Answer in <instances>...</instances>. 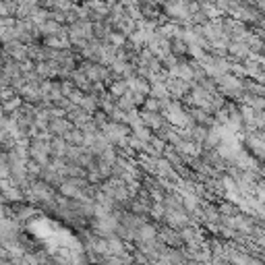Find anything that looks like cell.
Wrapping results in <instances>:
<instances>
[{"label": "cell", "mask_w": 265, "mask_h": 265, "mask_svg": "<svg viewBox=\"0 0 265 265\" xmlns=\"http://www.w3.org/2000/svg\"><path fill=\"white\" fill-rule=\"evenodd\" d=\"M2 197H4V201H21L23 199V191H19L15 184H10L8 189L2 191Z\"/></svg>", "instance_id": "ba28073f"}, {"label": "cell", "mask_w": 265, "mask_h": 265, "mask_svg": "<svg viewBox=\"0 0 265 265\" xmlns=\"http://www.w3.org/2000/svg\"><path fill=\"white\" fill-rule=\"evenodd\" d=\"M0 2H17V0H0Z\"/></svg>", "instance_id": "ac0fdd59"}, {"label": "cell", "mask_w": 265, "mask_h": 265, "mask_svg": "<svg viewBox=\"0 0 265 265\" xmlns=\"http://www.w3.org/2000/svg\"><path fill=\"white\" fill-rule=\"evenodd\" d=\"M21 104H23V100H21L19 96H15V98H10V100L2 102V104H0V106H2L4 114H6V112H10V114H13V112H17V110L21 108Z\"/></svg>", "instance_id": "9c48e42d"}, {"label": "cell", "mask_w": 265, "mask_h": 265, "mask_svg": "<svg viewBox=\"0 0 265 265\" xmlns=\"http://www.w3.org/2000/svg\"><path fill=\"white\" fill-rule=\"evenodd\" d=\"M46 44L52 46V48H66L68 42L64 40V36H50L48 40H46Z\"/></svg>", "instance_id": "7c38bea8"}, {"label": "cell", "mask_w": 265, "mask_h": 265, "mask_svg": "<svg viewBox=\"0 0 265 265\" xmlns=\"http://www.w3.org/2000/svg\"><path fill=\"white\" fill-rule=\"evenodd\" d=\"M60 193H62V195H66V197H77V195L81 193V191H79L71 180H66L64 184H60Z\"/></svg>", "instance_id": "8fae6325"}, {"label": "cell", "mask_w": 265, "mask_h": 265, "mask_svg": "<svg viewBox=\"0 0 265 265\" xmlns=\"http://www.w3.org/2000/svg\"><path fill=\"white\" fill-rule=\"evenodd\" d=\"M106 245H108V255H112V257H122L124 255V243L118 236H114V234L108 236Z\"/></svg>", "instance_id": "277c9868"}, {"label": "cell", "mask_w": 265, "mask_h": 265, "mask_svg": "<svg viewBox=\"0 0 265 265\" xmlns=\"http://www.w3.org/2000/svg\"><path fill=\"white\" fill-rule=\"evenodd\" d=\"M10 98H15V89L13 87H0V102H6Z\"/></svg>", "instance_id": "9a60e30c"}, {"label": "cell", "mask_w": 265, "mask_h": 265, "mask_svg": "<svg viewBox=\"0 0 265 265\" xmlns=\"http://www.w3.org/2000/svg\"><path fill=\"white\" fill-rule=\"evenodd\" d=\"M164 220H166L168 228H172V230H180V228L191 224V217L184 210H166Z\"/></svg>", "instance_id": "6da1fadb"}, {"label": "cell", "mask_w": 265, "mask_h": 265, "mask_svg": "<svg viewBox=\"0 0 265 265\" xmlns=\"http://www.w3.org/2000/svg\"><path fill=\"white\" fill-rule=\"evenodd\" d=\"M71 91H73V87H71V83H68V81H62V83H60V94H62V98H66L68 94H71Z\"/></svg>", "instance_id": "2e32d148"}, {"label": "cell", "mask_w": 265, "mask_h": 265, "mask_svg": "<svg viewBox=\"0 0 265 265\" xmlns=\"http://www.w3.org/2000/svg\"><path fill=\"white\" fill-rule=\"evenodd\" d=\"M226 50H228V54L232 56V58H236V60H245L247 56L251 54L249 46H247V44H243V42H230Z\"/></svg>", "instance_id": "3957f363"}, {"label": "cell", "mask_w": 265, "mask_h": 265, "mask_svg": "<svg viewBox=\"0 0 265 265\" xmlns=\"http://www.w3.org/2000/svg\"><path fill=\"white\" fill-rule=\"evenodd\" d=\"M71 77H73L75 85L79 87V91H91V85H89L91 81H89V79L85 77V73H83V71H75Z\"/></svg>", "instance_id": "52a82bcc"}, {"label": "cell", "mask_w": 265, "mask_h": 265, "mask_svg": "<svg viewBox=\"0 0 265 265\" xmlns=\"http://www.w3.org/2000/svg\"><path fill=\"white\" fill-rule=\"evenodd\" d=\"M110 2H112V0H110Z\"/></svg>", "instance_id": "d6986e66"}, {"label": "cell", "mask_w": 265, "mask_h": 265, "mask_svg": "<svg viewBox=\"0 0 265 265\" xmlns=\"http://www.w3.org/2000/svg\"><path fill=\"white\" fill-rule=\"evenodd\" d=\"M126 91H129V87H126V83L124 81H114L112 85H110V96L112 98H120V96H124Z\"/></svg>", "instance_id": "30bf717a"}, {"label": "cell", "mask_w": 265, "mask_h": 265, "mask_svg": "<svg viewBox=\"0 0 265 265\" xmlns=\"http://www.w3.org/2000/svg\"><path fill=\"white\" fill-rule=\"evenodd\" d=\"M141 106H143V112H158V110H159L158 100H156V98H149V96L143 100Z\"/></svg>", "instance_id": "4fadbf2b"}, {"label": "cell", "mask_w": 265, "mask_h": 265, "mask_svg": "<svg viewBox=\"0 0 265 265\" xmlns=\"http://www.w3.org/2000/svg\"><path fill=\"white\" fill-rule=\"evenodd\" d=\"M68 145L62 137H56V139H52L50 141V154L54 156V158H66V152H68Z\"/></svg>", "instance_id": "5b68a950"}, {"label": "cell", "mask_w": 265, "mask_h": 265, "mask_svg": "<svg viewBox=\"0 0 265 265\" xmlns=\"http://www.w3.org/2000/svg\"><path fill=\"white\" fill-rule=\"evenodd\" d=\"M6 137H8V135H6V131L2 129V126H0V143H4V139H6Z\"/></svg>", "instance_id": "e0dca14e"}, {"label": "cell", "mask_w": 265, "mask_h": 265, "mask_svg": "<svg viewBox=\"0 0 265 265\" xmlns=\"http://www.w3.org/2000/svg\"><path fill=\"white\" fill-rule=\"evenodd\" d=\"M164 212H166V207L162 203H156L154 207H149V215H154V220H162Z\"/></svg>", "instance_id": "5bb4252c"}, {"label": "cell", "mask_w": 265, "mask_h": 265, "mask_svg": "<svg viewBox=\"0 0 265 265\" xmlns=\"http://www.w3.org/2000/svg\"><path fill=\"white\" fill-rule=\"evenodd\" d=\"M159 236H162V243L168 247H180L182 245V238H180V234L178 232H174V230H172V228H166V230H162V234H159Z\"/></svg>", "instance_id": "8992f818"}, {"label": "cell", "mask_w": 265, "mask_h": 265, "mask_svg": "<svg viewBox=\"0 0 265 265\" xmlns=\"http://www.w3.org/2000/svg\"><path fill=\"white\" fill-rule=\"evenodd\" d=\"M158 238V228L152 224H141L137 228V236L135 240L137 243H149V240H156Z\"/></svg>", "instance_id": "7a4b0ae2"}]
</instances>
